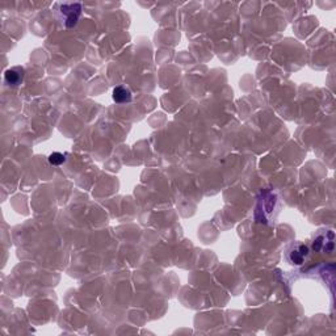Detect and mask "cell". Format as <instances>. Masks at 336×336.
I'll use <instances>...</instances> for the list:
<instances>
[{
	"label": "cell",
	"instance_id": "cell-1",
	"mask_svg": "<svg viewBox=\"0 0 336 336\" xmlns=\"http://www.w3.org/2000/svg\"><path fill=\"white\" fill-rule=\"evenodd\" d=\"M58 14L59 20L63 23L64 27L73 28L78 24L80 15H82V4L80 3H59L58 4Z\"/></svg>",
	"mask_w": 336,
	"mask_h": 336
},
{
	"label": "cell",
	"instance_id": "cell-2",
	"mask_svg": "<svg viewBox=\"0 0 336 336\" xmlns=\"http://www.w3.org/2000/svg\"><path fill=\"white\" fill-rule=\"evenodd\" d=\"M286 260L289 264L296 266L302 265L310 255L309 247L306 244L301 243V242H294L286 248Z\"/></svg>",
	"mask_w": 336,
	"mask_h": 336
},
{
	"label": "cell",
	"instance_id": "cell-3",
	"mask_svg": "<svg viewBox=\"0 0 336 336\" xmlns=\"http://www.w3.org/2000/svg\"><path fill=\"white\" fill-rule=\"evenodd\" d=\"M4 80L8 86L16 87L20 86L24 80V69L23 67H12V69H8L4 74Z\"/></svg>",
	"mask_w": 336,
	"mask_h": 336
},
{
	"label": "cell",
	"instance_id": "cell-4",
	"mask_svg": "<svg viewBox=\"0 0 336 336\" xmlns=\"http://www.w3.org/2000/svg\"><path fill=\"white\" fill-rule=\"evenodd\" d=\"M112 97L117 104H126L131 101L133 93L126 86H117L112 92Z\"/></svg>",
	"mask_w": 336,
	"mask_h": 336
},
{
	"label": "cell",
	"instance_id": "cell-5",
	"mask_svg": "<svg viewBox=\"0 0 336 336\" xmlns=\"http://www.w3.org/2000/svg\"><path fill=\"white\" fill-rule=\"evenodd\" d=\"M66 155L62 153H53L50 154V157H49V163L51 166H62V164L66 162Z\"/></svg>",
	"mask_w": 336,
	"mask_h": 336
}]
</instances>
